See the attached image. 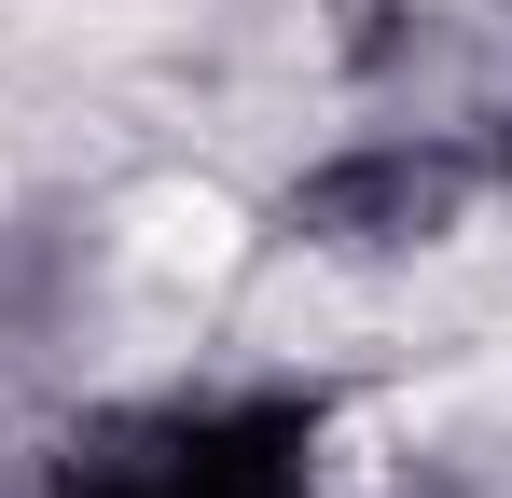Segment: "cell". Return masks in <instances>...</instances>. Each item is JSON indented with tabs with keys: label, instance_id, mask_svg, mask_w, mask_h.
Listing matches in <instances>:
<instances>
[{
	"label": "cell",
	"instance_id": "277c9868",
	"mask_svg": "<svg viewBox=\"0 0 512 498\" xmlns=\"http://www.w3.org/2000/svg\"><path fill=\"white\" fill-rule=\"evenodd\" d=\"M485 194H512V111L485 125Z\"/></svg>",
	"mask_w": 512,
	"mask_h": 498
},
{
	"label": "cell",
	"instance_id": "7a4b0ae2",
	"mask_svg": "<svg viewBox=\"0 0 512 498\" xmlns=\"http://www.w3.org/2000/svg\"><path fill=\"white\" fill-rule=\"evenodd\" d=\"M125 415H139L167 498H319V471H333L319 388H180V402H125Z\"/></svg>",
	"mask_w": 512,
	"mask_h": 498
},
{
	"label": "cell",
	"instance_id": "6da1fadb",
	"mask_svg": "<svg viewBox=\"0 0 512 498\" xmlns=\"http://www.w3.org/2000/svg\"><path fill=\"white\" fill-rule=\"evenodd\" d=\"M485 208V139H443V125H360L333 153L291 166L277 194V236L319 249V263H429V249L471 236Z\"/></svg>",
	"mask_w": 512,
	"mask_h": 498
},
{
	"label": "cell",
	"instance_id": "3957f363",
	"mask_svg": "<svg viewBox=\"0 0 512 498\" xmlns=\"http://www.w3.org/2000/svg\"><path fill=\"white\" fill-rule=\"evenodd\" d=\"M28 498H167V485H153V443H139V415H97V429H70V443L28 471Z\"/></svg>",
	"mask_w": 512,
	"mask_h": 498
}]
</instances>
